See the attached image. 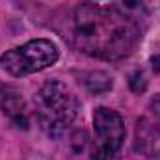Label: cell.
<instances>
[{
	"label": "cell",
	"mask_w": 160,
	"mask_h": 160,
	"mask_svg": "<svg viewBox=\"0 0 160 160\" xmlns=\"http://www.w3.org/2000/svg\"><path fill=\"white\" fill-rule=\"evenodd\" d=\"M95 142L91 160H114L125 140V123L116 110L99 106L93 114Z\"/></svg>",
	"instance_id": "4"
},
{
	"label": "cell",
	"mask_w": 160,
	"mask_h": 160,
	"mask_svg": "<svg viewBox=\"0 0 160 160\" xmlns=\"http://www.w3.org/2000/svg\"><path fill=\"white\" fill-rule=\"evenodd\" d=\"M36 116L41 128L50 138H60L78 116L80 104L73 91L60 80H48L34 97Z\"/></svg>",
	"instance_id": "2"
},
{
	"label": "cell",
	"mask_w": 160,
	"mask_h": 160,
	"mask_svg": "<svg viewBox=\"0 0 160 160\" xmlns=\"http://www.w3.org/2000/svg\"><path fill=\"white\" fill-rule=\"evenodd\" d=\"M134 149L145 157L160 155V127L149 118H140L136 123Z\"/></svg>",
	"instance_id": "5"
},
{
	"label": "cell",
	"mask_w": 160,
	"mask_h": 160,
	"mask_svg": "<svg viewBox=\"0 0 160 160\" xmlns=\"http://www.w3.org/2000/svg\"><path fill=\"white\" fill-rule=\"evenodd\" d=\"M151 108H153V112H155V114H158V116H160V95H157V97L151 101Z\"/></svg>",
	"instance_id": "10"
},
{
	"label": "cell",
	"mask_w": 160,
	"mask_h": 160,
	"mask_svg": "<svg viewBox=\"0 0 160 160\" xmlns=\"http://www.w3.org/2000/svg\"><path fill=\"white\" fill-rule=\"evenodd\" d=\"M128 84H130V89L134 93H143L145 88H147V80H145L142 71H134L130 75V78H128Z\"/></svg>",
	"instance_id": "9"
},
{
	"label": "cell",
	"mask_w": 160,
	"mask_h": 160,
	"mask_svg": "<svg viewBox=\"0 0 160 160\" xmlns=\"http://www.w3.org/2000/svg\"><path fill=\"white\" fill-rule=\"evenodd\" d=\"M2 112L9 118V121L19 127V128H28V114H26V106L22 97L13 91V89H6L2 93V101H0Z\"/></svg>",
	"instance_id": "6"
},
{
	"label": "cell",
	"mask_w": 160,
	"mask_h": 160,
	"mask_svg": "<svg viewBox=\"0 0 160 160\" xmlns=\"http://www.w3.org/2000/svg\"><path fill=\"white\" fill-rule=\"evenodd\" d=\"M82 84L95 95L106 93L108 89H112V78L102 71H91V73L82 75Z\"/></svg>",
	"instance_id": "7"
},
{
	"label": "cell",
	"mask_w": 160,
	"mask_h": 160,
	"mask_svg": "<svg viewBox=\"0 0 160 160\" xmlns=\"http://www.w3.org/2000/svg\"><path fill=\"white\" fill-rule=\"evenodd\" d=\"M75 45L84 54L101 60L125 58L138 41V26L116 8L91 2L80 4L75 11Z\"/></svg>",
	"instance_id": "1"
},
{
	"label": "cell",
	"mask_w": 160,
	"mask_h": 160,
	"mask_svg": "<svg viewBox=\"0 0 160 160\" xmlns=\"http://www.w3.org/2000/svg\"><path fill=\"white\" fill-rule=\"evenodd\" d=\"M58 62V48L48 39H32L0 56V65L13 77H26Z\"/></svg>",
	"instance_id": "3"
},
{
	"label": "cell",
	"mask_w": 160,
	"mask_h": 160,
	"mask_svg": "<svg viewBox=\"0 0 160 160\" xmlns=\"http://www.w3.org/2000/svg\"><path fill=\"white\" fill-rule=\"evenodd\" d=\"M118 4H119L121 13H125L127 17L132 19V15H138V13H142L145 9L147 2L145 0H118Z\"/></svg>",
	"instance_id": "8"
}]
</instances>
